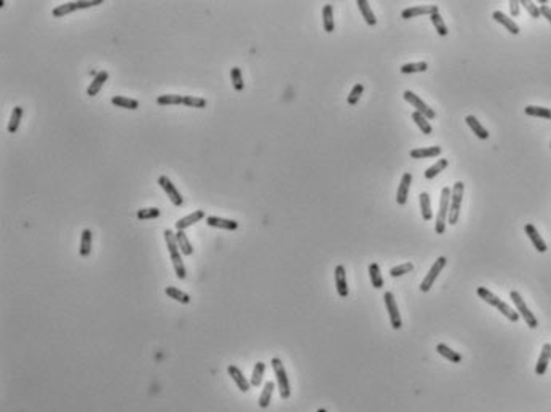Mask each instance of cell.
Masks as SVG:
<instances>
[{
	"label": "cell",
	"instance_id": "e0dca14e",
	"mask_svg": "<svg viewBox=\"0 0 551 412\" xmlns=\"http://www.w3.org/2000/svg\"><path fill=\"white\" fill-rule=\"evenodd\" d=\"M524 230H526V235L529 236V240L532 241V245H534V248L537 249V251H539V253H545L548 248H547V243L543 241V238L540 236L539 230H537V228L532 224H526L524 225Z\"/></svg>",
	"mask_w": 551,
	"mask_h": 412
},
{
	"label": "cell",
	"instance_id": "484cf974",
	"mask_svg": "<svg viewBox=\"0 0 551 412\" xmlns=\"http://www.w3.org/2000/svg\"><path fill=\"white\" fill-rule=\"evenodd\" d=\"M356 5H358L359 11H361V15L364 18V21L367 23V26H376L377 18H376V15H374V11L371 8L369 2H366V0H358Z\"/></svg>",
	"mask_w": 551,
	"mask_h": 412
},
{
	"label": "cell",
	"instance_id": "e575fe53",
	"mask_svg": "<svg viewBox=\"0 0 551 412\" xmlns=\"http://www.w3.org/2000/svg\"><path fill=\"white\" fill-rule=\"evenodd\" d=\"M369 278H371L372 286L376 289H380L384 286V278H382V275H380V267L376 262L369 264Z\"/></svg>",
	"mask_w": 551,
	"mask_h": 412
},
{
	"label": "cell",
	"instance_id": "c3c4849f",
	"mask_svg": "<svg viewBox=\"0 0 551 412\" xmlns=\"http://www.w3.org/2000/svg\"><path fill=\"white\" fill-rule=\"evenodd\" d=\"M519 2L518 0H510V11H512V16H519Z\"/></svg>",
	"mask_w": 551,
	"mask_h": 412
},
{
	"label": "cell",
	"instance_id": "5b68a950",
	"mask_svg": "<svg viewBox=\"0 0 551 412\" xmlns=\"http://www.w3.org/2000/svg\"><path fill=\"white\" fill-rule=\"evenodd\" d=\"M103 3V0H77V2H66L58 5L56 8H53V16L54 18H63L66 15H71V13L77 11V10H83V8H90V6H96Z\"/></svg>",
	"mask_w": 551,
	"mask_h": 412
},
{
	"label": "cell",
	"instance_id": "3957f363",
	"mask_svg": "<svg viewBox=\"0 0 551 412\" xmlns=\"http://www.w3.org/2000/svg\"><path fill=\"white\" fill-rule=\"evenodd\" d=\"M464 192H465V184L462 181H457L452 187L451 206H449V214H447V222L451 225H455L457 224V221H459L462 200H464Z\"/></svg>",
	"mask_w": 551,
	"mask_h": 412
},
{
	"label": "cell",
	"instance_id": "f546056e",
	"mask_svg": "<svg viewBox=\"0 0 551 412\" xmlns=\"http://www.w3.org/2000/svg\"><path fill=\"white\" fill-rule=\"evenodd\" d=\"M323 26H324V31L326 32H332L336 28V23H334V8H332V5L328 3L324 5L323 8Z\"/></svg>",
	"mask_w": 551,
	"mask_h": 412
},
{
	"label": "cell",
	"instance_id": "b9f144b4",
	"mask_svg": "<svg viewBox=\"0 0 551 412\" xmlns=\"http://www.w3.org/2000/svg\"><path fill=\"white\" fill-rule=\"evenodd\" d=\"M428 69V64L420 61V63H411V64H404L401 66V74H416V72H425Z\"/></svg>",
	"mask_w": 551,
	"mask_h": 412
},
{
	"label": "cell",
	"instance_id": "7dc6e473",
	"mask_svg": "<svg viewBox=\"0 0 551 412\" xmlns=\"http://www.w3.org/2000/svg\"><path fill=\"white\" fill-rule=\"evenodd\" d=\"M522 6H524V8L529 11V15L532 16L534 19H537V18H540L542 15H540V6H537L534 2H529V0H521L519 2Z\"/></svg>",
	"mask_w": 551,
	"mask_h": 412
},
{
	"label": "cell",
	"instance_id": "7bdbcfd3",
	"mask_svg": "<svg viewBox=\"0 0 551 412\" xmlns=\"http://www.w3.org/2000/svg\"><path fill=\"white\" fill-rule=\"evenodd\" d=\"M230 78H232L234 88L236 91H243L244 82H243V75H241V69H240V67H232V71H230Z\"/></svg>",
	"mask_w": 551,
	"mask_h": 412
},
{
	"label": "cell",
	"instance_id": "d6986e66",
	"mask_svg": "<svg viewBox=\"0 0 551 412\" xmlns=\"http://www.w3.org/2000/svg\"><path fill=\"white\" fill-rule=\"evenodd\" d=\"M492 18H494L497 23H500V24L503 26V28H507V31H508L510 34H513V36H518V34H519V26L516 24L512 18H508L503 11H499V10H497V11H494V13H492Z\"/></svg>",
	"mask_w": 551,
	"mask_h": 412
},
{
	"label": "cell",
	"instance_id": "6da1fadb",
	"mask_svg": "<svg viewBox=\"0 0 551 412\" xmlns=\"http://www.w3.org/2000/svg\"><path fill=\"white\" fill-rule=\"evenodd\" d=\"M476 293H478L479 299H482L484 302H487L489 305H492V307H495V308H499V312H500L502 315H505L510 321L516 323V321L519 320V313L516 312V310H513L512 307H510L508 303L503 302L502 299H499V297L495 296L494 293L489 291V289H486V288H478V291H476Z\"/></svg>",
	"mask_w": 551,
	"mask_h": 412
},
{
	"label": "cell",
	"instance_id": "d4e9b609",
	"mask_svg": "<svg viewBox=\"0 0 551 412\" xmlns=\"http://www.w3.org/2000/svg\"><path fill=\"white\" fill-rule=\"evenodd\" d=\"M176 241H178L179 251L184 256H192L194 254V246H192V243H190V240L187 238V235L184 230L176 232Z\"/></svg>",
	"mask_w": 551,
	"mask_h": 412
},
{
	"label": "cell",
	"instance_id": "7c38bea8",
	"mask_svg": "<svg viewBox=\"0 0 551 412\" xmlns=\"http://www.w3.org/2000/svg\"><path fill=\"white\" fill-rule=\"evenodd\" d=\"M205 211L203 209H195L194 213H190L186 218H181L178 222H176V230H186V228L192 227L197 222H200L201 219H205Z\"/></svg>",
	"mask_w": 551,
	"mask_h": 412
},
{
	"label": "cell",
	"instance_id": "f907efd6",
	"mask_svg": "<svg viewBox=\"0 0 551 412\" xmlns=\"http://www.w3.org/2000/svg\"><path fill=\"white\" fill-rule=\"evenodd\" d=\"M316 412H328V411H326V409H318Z\"/></svg>",
	"mask_w": 551,
	"mask_h": 412
},
{
	"label": "cell",
	"instance_id": "f1b7e54d",
	"mask_svg": "<svg viewBox=\"0 0 551 412\" xmlns=\"http://www.w3.org/2000/svg\"><path fill=\"white\" fill-rule=\"evenodd\" d=\"M111 103L121 109H128V111H136L139 107V101L138 99H131V98H125V96H114L111 99Z\"/></svg>",
	"mask_w": 551,
	"mask_h": 412
},
{
	"label": "cell",
	"instance_id": "1f68e13d",
	"mask_svg": "<svg viewBox=\"0 0 551 412\" xmlns=\"http://www.w3.org/2000/svg\"><path fill=\"white\" fill-rule=\"evenodd\" d=\"M420 211H422V218L424 221H432L433 213H432V201H430V195L427 192L420 193Z\"/></svg>",
	"mask_w": 551,
	"mask_h": 412
},
{
	"label": "cell",
	"instance_id": "7a4b0ae2",
	"mask_svg": "<svg viewBox=\"0 0 551 412\" xmlns=\"http://www.w3.org/2000/svg\"><path fill=\"white\" fill-rule=\"evenodd\" d=\"M451 195H452V188L443 187V190H441V198H439V209L436 216V225H434V232L438 235H443L446 230L449 206H451Z\"/></svg>",
	"mask_w": 551,
	"mask_h": 412
},
{
	"label": "cell",
	"instance_id": "816d5d0a",
	"mask_svg": "<svg viewBox=\"0 0 551 412\" xmlns=\"http://www.w3.org/2000/svg\"><path fill=\"white\" fill-rule=\"evenodd\" d=\"M550 147H551V143H550Z\"/></svg>",
	"mask_w": 551,
	"mask_h": 412
},
{
	"label": "cell",
	"instance_id": "8992f818",
	"mask_svg": "<svg viewBox=\"0 0 551 412\" xmlns=\"http://www.w3.org/2000/svg\"><path fill=\"white\" fill-rule=\"evenodd\" d=\"M510 297H512L513 303L516 305V312H518V313L522 316V318H524V321H526L527 326H529L530 329H535L537 326H539V321H537V318L534 316V313L527 308L526 302H524V299H522V297H521V294H519L518 291H512V293H510Z\"/></svg>",
	"mask_w": 551,
	"mask_h": 412
},
{
	"label": "cell",
	"instance_id": "30bf717a",
	"mask_svg": "<svg viewBox=\"0 0 551 412\" xmlns=\"http://www.w3.org/2000/svg\"><path fill=\"white\" fill-rule=\"evenodd\" d=\"M384 300H385V307H387V312H389V316H390V324L393 329H401L403 326V320H401V313L398 310V303L394 300V297L392 293H385L384 294Z\"/></svg>",
	"mask_w": 551,
	"mask_h": 412
},
{
	"label": "cell",
	"instance_id": "52a82bcc",
	"mask_svg": "<svg viewBox=\"0 0 551 412\" xmlns=\"http://www.w3.org/2000/svg\"><path fill=\"white\" fill-rule=\"evenodd\" d=\"M446 262H447V259L443 258V256L436 259V262H434V264L432 265V268L428 270V273H427V276L424 278V281L420 283V291L422 293H428V291H430L432 286L434 285V281H436V278H438V275L443 272V268L446 267Z\"/></svg>",
	"mask_w": 551,
	"mask_h": 412
},
{
	"label": "cell",
	"instance_id": "60d3db41",
	"mask_svg": "<svg viewBox=\"0 0 551 412\" xmlns=\"http://www.w3.org/2000/svg\"><path fill=\"white\" fill-rule=\"evenodd\" d=\"M430 19H432V23H433V26H434V29H436V32L439 34L441 37H446L447 36V26L444 24V21H443V18H441V15H439V11H436V13H433V15H430Z\"/></svg>",
	"mask_w": 551,
	"mask_h": 412
},
{
	"label": "cell",
	"instance_id": "bcb514c9",
	"mask_svg": "<svg viewBox=\"0 0 551 412\" xmlns=\"http://www.w3.org/2000/svg\"><path fill=\"white\" fill-rule=\"evenodd\" d=\"M412 268H414L412 262H406V264H401V265L393 267L390 270V276H393V278H398V276H401V275H406V273L412 272Z\"/></svg>",
	"mask_w": 551,
	"mask_h": 412
},
{
	"label": "cell",
	"instance_id": "ab89813d",
	"mask_svg": "<svg viewBox=\"0 0 551 412\" xmlns=\"http://www.w3.org/2000/svg\"><path fill=\"white\" fill-rule=\"evenodd\" d=\"M160 216L158 208H141L136 213V218L139 221H149V219H157Z\"/></svg>",
	"mask_w": 551,
	"mask_h": 412
},
{
	"label": "cell",
	"instance_id": "d6a6232c",
	"mask_svg": "<svg viewBox=\"0 0 551 412\" xmlns=\"http://www.w3.org/2000/svg\"><path fill=\"white\" fill-rule=\"evenodd\" d=\"M436 352L441 356H444L446 360H449L451 363H460L462 361V355L457 353V352H454L452 348H449L446 343H438V345H436Z\"/></svg>",
	"mask_w": 551,
	"mask_h": 412
},
{
	"label": "cell",
	"instance_id": "4dcf8cb0",
	"mask_svg": "<svg viewBox=\"0 0 551 412\" xmlns=\"http://www.w3.org/2000/svg\"><path fill=\"white\" fill-rule=\"evenodd\" d=\"M165 294L169 297V299H173V300L179 302V303H184V305H187V303H190V296H189L187 293L181 291V289L174 288V286H168V288L165 289Z\"/></svg>",
	"mask_w": 551,
	"mask_h": 412
},
{
	"label": "cell",
	"instance_id": "2e32d148",
	"mask_svg": "<svg viewBox=\"0 0 551 412\" xmlns=\"http://www.w3.org/2000/svg\"><path fill=\"white\" fill-rule=\"evenodd\" d=\"M334 278H336V289L337 294L341 297L349 296V285H347V273L344 265H337L334 270Z\"/></svg>",
	"mask_w": 551,
	"mask_h": 412
},
{
	"label": "cell",
	"instance_id": "603a6c76",
	"mask_svg": "<svg viewBox=\"0 0 551 412\" xmlns=\"http://www.w3.org/2000/svg\"><path fill=\"white\" fill-rule=\"evenodd\" d=\"M465 123H467L468 126H470V130H472V131H473L479 139H489V133H487V130L479 123L478 118H476V117H473V115H467V117H465Z\"/></svg>",
	"mask_w": 551,
	"mask_h": 412
},
{
	"label": "cell",
	"instance_id": "ee69618b",
	"mask_svg": "<svg viewBox=\"0 0 551 412\" xmlns=\"http://www.w3.org/2000/svg\"><path fill=\"white\" fill-rule=\"evenodd\" d=\"M184 106L194 107V109H203V107H206V99L198 96H184Z\"/></svg>",
	"mask_w": 551,
	"mask_h": 412
},
{
	"label": "cell",
	"instance_id": "44dd1931",
	"mask_svg": "<svg viewBox=\"0 0 551 412\" xmlns=\"http://www.w3.org/2000/svg\"><path fill=\"white\" fill-rule=\"evenodd\" d=\"M441 150H443V149H441L439 146L422 147V149H414V150H411L409 155H411V158H416V160H419V158H434L441 153Z\"/></svg>",
	"mask_w": 551,
	"mask_h": 412
},
{
	"label": "cell",
	"instance_id": "cb8c5ba5",
	"mask_svg": "<svg viewBox=\"0 0 551 412\" xmlns=\"http://www.w3.org/2000/svg\"><path fill=\"white\" fill-rule=\"evenodd\" d=\"M171 256V261H173V267H174V272H176V276H178L179 280H184L187 276V270H186V265H184L182 262V258H181V251L179 249H176V251H171L169 253Z\"/></svg>",
	"mask_w": 551,
	"mask_h": 412
},
{
	"label": "cell",
	"instance_id": "4316f807",
	"mask_svg": "<svg viewBox=\"0 0 551 412\" xmlns=\"http://www.w3.org/2000/svg\"><path fill=\"white\" fill-rule=\"evenodd\" d=\"M23 115H24V109L21 106H16L15 109L11 111V117L8 120V126H6L8 133H16L18 131L19 123H21V120H23Z\"/></svg>",
	"mask_w": 551,
	"mask_h": 412
},
{
	"label": "cell",
	"instance_id": "681fc988",
	"mask_svg": "<svg viewBox=\"0 0 551 412\" xmlns=\"http://www.w3.org/2000/svg\"><path fill=\"white\" fill-rule=\"evenodd\" d=\"M540 15L543 16V18H547L548 21L551 23V8L548 5H542L540 6Z\"/></svg>",
	"mask_w": 551,
	"mask_h": 412
},
{
	"label": "cell",
	"instance_id": "f6af8a7d",
	"mask_svg": "<svg viewBox=\"0 0 551 412\" xmlns=\"http://www.w3.org/2000/svg\"><path fill=\"white\" fill-rule=\"evenodd\" d=\"M363 91H364V86H363L361 83H356V85L352 88V91H350V94H349V98H347V103H349L350 106L358 104V101H359V98H361Z\"/></svg>",
	"mask_w": 551,
	"mask_h": 412
},
{
	"label": "cell",
	"instance_id": "9a60e30c",
	"mask_svg": "<svg viewBox=\"0 0 551 412\" xmlns=\"http://www.w3.org/2000/svg\"><path fill=\"white\" fill-rule=\"evenodd\" d=\"M206 224L209 227L214 228H224V230H236L238 228V222L234 219H226V218H219V216H208L206 218Z\"/></svg>",
	"mask_w": 551,
	"mask_h": 412
},
{
	"label": "cell",
	"instance_id": "8fae6325",
	"mask_svg": "<svg viewBox=\"0 0 551 412\" xmlns=\"http://www.w3.org/2000/svg\"><path fill=\"white\" fill-rule=\"evenodd\" d=\"M439 11L438 5H417V6H409L401 11V18L403 19H411V18H417L422 15H433V13Z\"/></svg>",
	"mask_w": 551,
	"mask_h": 412
},
{
	"label": "cell",
	"instance_id": "83f0119b",
	"mask_svg": "<svg viewBox=\"0 0 551 412\" xmlns=\"http://www.w3.org/2000/svg\"><path fill=\"white\" fill-rule=\"evenodd\" d=\"M274 390H275L274 382H265L264 390H262V393L259 396V401H257V404H259L261 409H267L269 408V404L272 401V396H274Z\"/></svg>",
	"mask_w": 551,
	"mask_h": 412
},
{
	"label": "cell",
	"instance_id": "836d02e7",
	"mask_svg": "<svg viewBox=\"0 0 551 412\" xmlns=\"http://www.w3.org/2000/svg\"><path fill=\"white\" fill-rule=\"evenodd\" d=\"M524 112H526V115H529V117H539V118L551 120V109H548V107L527 106L524 109Z\"/></svg>",
	"mask_w": 551,
	"mask_h": 412
},
{
	"label": "cell",
	"instance_id": "7402d4cb",
	"mask_svg": "<svg viewBox=\"0 0 551 412\" xmlns=\"http://www.w3.org/2000/svg\"><path fill=\"white\" fill-rule=\"evenodd\" d=\"M93 248V232L90 228H85L80 236V256L81 258H88L91 254Z\"/></svg>",
	"mask_w": 551,
	"mask_h": 412
},
{
	"label": "cell",
	"instance_id": "ba28073f",
	"mask_svg": "<svg viewBox=\"0 0 551 412\" xmlns=\"http://www.w3.org/2000/svg\"><path fill=\"white\" fill-rule=\"evenodd\" d=\"M403 98L407 101V103H409L414 109H416V112H419V113H422V115H425L428 120H433L434 117H436V112H434L432 107H428L427 106V103H424V101H422L417 94H414L412 91H404L403 93Z\"/></svg>",
	"mask_w": 551,
	"mask_h": 412
},
{
	"label": "cell",
	"instance_id": "277c9868",
	"mask_svg": "<svg viewBox=\"0 0 551 412\" xmlns=\"http://www.w3.org/2000/svg\"><path fill=\"white\" fill-rule=\"evenodd\" d=\"M270 363H272V368H274V373H275V377H276L280 396L283 398V400H288V398L291 396V387H289V379H288L286 369H284L280 358H272Z\"/></svg>",
	"mask_w": 551,
	"mask_h": 412
},
{
	"label": "cell",
	"instance_id": "5bb4252c",
	"mask_svg": "<svg viewBox=\"0 0 551 412\" xmlns=\"http://www.w3.org/2000/svg\"><path fill=\"white\" fill-rule=\"evenodd\" d=\"M412 184V174L411 173H404L403 178H401V182L398 186V192H396V203L398 205H406L407 201V193H409V187Z\"/></svg>",
	"mask_w": 551,
	"mask_h": 412
},
{
	"label": "cell",
	"instance_id": "8d00e7d4",
	"mask_svg": "<svg viewBox=\"0 0 551 412\" xmlns=\"http://www.w3.org/2000/svg\"><path fill=\"white\" fill-rule=\"evenodd\" d=\"M158 106H178L184 104V96L181 94H160L157 98Z\"/></svg>",
	"mask_w": 551,
	"mask_h": 412
},
{
	"label": "cell",
	"instance_id": "74e56055",
	"mask_svg": "<svg viewBox=\"0 0 551 412\" xmlns=\"http://www.w3.org/2000/svg\"><path fill=\"white\" fill-rule=\"evenodd\" d=\"M447 165H449V161H447L446 158H439V160L436 161V163L432 165V166L428 168V170L424 173V174H425V178H427V179H433V178H436L441 171H444V170H446Z\"/></svg>",
	"mask_w": 551,
	"mask_h": 412
},
{
	"label": "cell",
	"instance_id": "9c48e42d",
	"mask_svg": "<svg viewBox=\"0 0 551 412\" xmlns=\"http://www.w3.org/2000/svg\"><path fill=\"white\" fill-rule=\"evenodd\" d=\"M158 184H160V187L163 188V190H165V193L168 195L169 201H171L174 206H182L184 198H182L181 192L173 184L171 179H169L168 176H165V174H161V176H158Z\"/></svg>",
	"mask_w": 551,
	"mask_h": 412
},
{
	"label": "cell",
	"instance_id": "4fadbf2b",
	"mask_svg": "<svg viewBox=\"0 0 551 412\" xmlns=\"http://www.w3.org/2000/svg\"><path fill=\"white\" fill-rule=\"evenodd\" d=\"M227 373H229L230 377H232V380L235 382L238 390L243 391V393H246V391L249 390V387H251V382H248L246 377L243 375L240 368H236V366H234V364H230V366L227 368Z\"/></svg>",
	"mask_w": 551,
	"mask_h": 412
},
{
	"label": "cell",
	"instance_id": "d590c367",
	"mask_svg": "<svg viewBox=\"0 0 551 412\" xmlns=\"http://www.w3.org/2000/svg\"><path fill=\"white\" fill-rule=\"evenodd\" d=\"M412 120H414V123H416V125L419 126V130H420L422 133H424V134H432L433 128H432L430 123H428V118H427L425 115H422V113H419V112L414 111V112H412Z\"/></svg>",
	"mask_w": 551,
	"mask_h": 412
},
{
	"label": "cell",
	"instance_id": "f35d334b",
	"mask_svg": "<svg viewBox=\"0 0 551 412\" xmlns=\"http://www.w3.org/2000/svg\"><path fill=\"white\" fill-rule=\"evenodd\" d=\"M264 373H265V363L257 361V363L254 364L253 375H251V385H253V387H259V385L262 383Z\"/></svg>",
	"mask_w": 551,
	"mask_h": 412
},
{
	"label": "cell",
	"instance_id": "ffe728a7",
	"mask_svg": "<svg viewBox=\"0 0 551 412\" xmlns=\"http://www.w3.org/2000/svg\"><path fill=\"white\" fill-rule=\"evenodd\" d=\"M550 360H551V343H545V345L542 347V353H540L539 361H537V366H535V374L537 375H543L547 373Z\"/></svg>",
	"mask_w": 551,
	"mask_h": 412
},
{
	"label": "cell",
	"instance_id": "ac0fdd59",
	"mask_svg": "<svg viewBox=\"0 0 551 412\" xmlns=\"http://www.w3.org/2000/svg\"><path fill=\"white\" fill-rule=\"evenodd\" d=\"M107 78H109V72L107 71H99V72H96V75H94V78H93V82L90 83V86H88L86 88V94L88 96H96V94L101 91V88H103L104 86V83L107 82Z\"/></svg>",
	"mask_w": 551,
	"mask_h": 412
}]
</instances>
